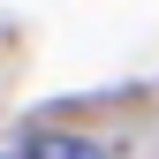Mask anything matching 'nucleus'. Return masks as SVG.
<instances>
[{
  "instance_id": "1",
  "label": "nucleus",
  "mask_w": 159,
  "mask_h": 159,
  "mask_svg": "<svg viewBox=\"0 0 159 159\" xmlns=\"http://www.w3.org/2000/svg\"><path fill=\"white\" fill-rule=\"evenodd\" d=\"M23 159H114L106 144H91V136H38Z\"/></svg>"
}]
</instances>
